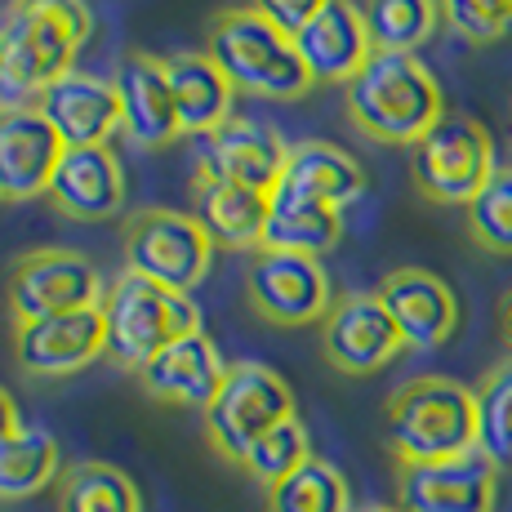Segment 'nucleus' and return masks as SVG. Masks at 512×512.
Returning a JSON list of instances; mask_svg holds the SVG:
<instances>
[{"label":"nucleus","mask_w":512,"mask_h":512,"mask_svg":"<svg viewBox=\"0 0 512 512\" xmlns=\"http://www.w3.org/2000/svg\"><path fill=\"white\" fill-rule=\"evenodd\" d=\"M116 94H121V130L130 134L134 147L152 152V147H170L183 134L179 107L170 94V76H165V58L156 54H125L112 76Z\"/></svg>","instance_id":"18"},{"label":"nucleus","mask_w":512,"mask_h":512,"mask_svg":"<svg viewBox=\"0 0 512 512\" xmlns=\"http://www.w3.org/2000/svg\"><path fill=\"white\" fill-rule=\"evenodd\" d=\"M499 330H504V343L512 348V290L504 294V303H499Z\"/></svg>","instance_id":"36"},{"label":"nucleus","mask_w":512,"mask_h":512,"mask_svg":"<svg viewBox=\"0 0 512 512\" xmlns=\"http://www.w3.org/2000/svg\"><path fill=\"white\" fill-rule=\"evenodd\" d=\"M58 512H143V495L130 472L103 459H81L58 477Z\"/></svg>","instance_id":"27"},{"label":"nucleus","mask_w":512,"mask_h":512,"mask_svg":"<svg viewBox=\"0 0 512 512\" xmlns=\"http://www.w3.org/2000/svg\"><path fill=\"white\" fill-rule=\"evenodd\" d=\"M308 459H312V437H308V428H303V419L294 415V419L277 423L268 437L254 441L250 455L241 459V468L250 481H259L263 490H272L277 481L290 477L294 468L308 464Z\"/></svg>","instance_id":"32"},{"label":"nucleus","mask_w":512,"mask_h":512,"mask_svg":"<svg viewBox=\"0 0 512 512\" xmlns=\"http://www.w3.org/2000/svg\"><path fill=\"white\" fill-rule=\"evenodd\" d=\"M357 9L370 27L374 54H419L441 23L437 0H357Z\"/></svg>","instance_id":"28"},{"label":"nucleus","mask_w":512,"mask_h":512,"mask_svg":"<svg viewBox=\"0 0 512 512\" xmlns=\"http://www.w3.org/2000/svg\"><path fill=\"white\" fill-rule=\"evenodd\" d=\"M388 308V317L397 321L406 348L432 352L446 348L459 330V299L437 272L428 268H392L374 290Z\"/></svg>","instance_id":"14"},{"label":"nucleus","mask_w":512,"mask_h":512,"mask_svg":"<svg viewBox=\"0 0 512 512\" xmlns=\"http://www.w3.org/2000/svg\"><path fill=\"white\" fill-rule=\"evenodd\" d=\"M90 32L85 0H9L0 18V107H36L76 67Z\"/></svg>","instance_id":"1"},{"label":"nucleus","mask_w":512,"mask_h":512,"mask_svg":"<svg viewBox=\"0 0 512 512\" xmlns=\"http://www.w3.org/2000/svg\"><path fill=\"white\" fill-rule=\"evenodd\" d=\"M125 268L139 277L165 285V290L192 294L214 268V236L201 228L196 214L143 205L121 228Z\"/></svg>","instance_id":"6"},{"label":"nucleus","mask_w":512,"mask_h":512,"mask_svg":"<svg viewBox=\"0 0 512 512\" xmlns=\"http://www.w3.org/2000/svg\"><path fill=\"white\" fill-rule=\"evenodd\" d=\"M49 201L58 214L81 223H103L125 210V165L112 147H67L49 179Z\"/></svg>","instance_id":"19"},{"label":"nucleus","mask_w":512,"mask_h":512,"mask_svg":"<svg viewBox=\"0 0 512 512\" xmlns=\"http://www.w3.org/2000/svg\"><path fill=\"white\" fill-rule=\"evenodd\" d=\"M165 76H170V94L174 107H179V125L183 134H201L210 139L219 125L232 121V103L236 90L223 76V67L214 63L205 49H183V54L165 58Z\"/></svg>","instance_id":"23"},{"label":"nucleus","mask_w":512,"mask_h":512,"mask_svg":"<svg viewBox=\"0 0 512 512\" xmlns=\"http://www.w3.org/2000/svg\"><path fill=\"white\" fill-rule=\"evenodd\" d=\"M495 170V139L477 116L464 112H446L410 147V179L432 205H468Z\"/></svg>","instance_id":"8"},{"label":"nucleus","mask_w":512,"mask_h":512,"mask_svg":"<svg viewBox=\"0 0 512 512\" xmlns=\"http://www.w3.org/2000/svg\"><path fill=\"white\" fill-rule=\"evenodd\" d=\"M263 512H352L348 477L321 455H312L303 468H294L290 477L268 490Z\"/></svg>","instance_id":"29"},{"label":"nucleus","mask_w":512,"mask_h":512,"mask_svg":"<svg viewBox=\"0 0 512 512\" xmlns=\"http://www.w3.org/2000/svg\"><path fill=\"white\" fill-rule=\"evenodd\" d=\"M499 464L486 450H468L432 464H397L401 512H495Z\"/></svg>","instance_id":"13"},{"label":"nucleus","mask_w":512,"mask_h":512,"mask_svg":"<svg viewBox=\"0 0 512 512\" xmlns=\"http://www.w3.org/2000/svg\"><path fill=\"white\" fill-rule=\"evenodd\" d=\"M477 397V450H486L499 468L512 464V357L481 374Z\"/></svg>","instance_id":"31"},{"label":"nucleus","mask_w":512,"mask_h":512,"mask_svg":"<svg viewBox=\"0 0 512 512\" xmlns=\"http://www.w3.org/2000/svg\"><path fill=\"white\" fill-rule=\"evenodd\" d=\"M103 321H107V357L121 370L139 374L161 348L174 339L201 330L192 294L165 290V285L121 268L103 294Z\"/></svg>","instance_id":"5"},{"label":"nucleus","mask_w":512,"mask_h":512,"mask_svg":"<svg viewBox=\"0 0 512 512\" xmlns=\"http://www.w3.org/2000/svg\"><path fill=\"white\" fill-rule=\"evenodd\" d=\"M343 236V210H334L326 201L294 192L290 183H281L268 196V223H263V250H290V254H312L321 259L334 250Z\"/></svg>","instance_id":"24"},{"label":"nucleus","mask_w":512,"mask_h":512,"mask_svg":"<svg viewBox=\"0 0 512 512\" xmlns=\"http://www.w3.org/2000/svg\"><path fill=\"white\" fill-rule=\"evenodd\" d=\"M294 49L317 85H348L374 58L370 27L357 0H326V9L294 36Z\"/></svg>","instance_id":"20"},{"label":"nucleus","mask_w":512,"mask_h":512,"mask_svg":"<svg viewBox=\"0 0 512 512\" xmlns=\"http://www.w3.org/2000/svg\"><path fill=\"white\" fill-rule=\"evenodd\" d=\"M103 294L107 285L94 263L81 250H63V245L18 254L5 272L9 321H41V317H58V312L98 308Z\"/></svg>","instance_id":"9"},{"label":"nucleus","mask_w":512,"mask_h":512,"mask_svg":"<svg viewBox=\"0 0 512 512\" xmlns=\"http://www.w3.org/2000/svg\"><path fill=\"white\" fill-rule=\"evenodd\" d=\"M205 54L223 67L236 94L272 98V103H299L312 90V72L303 67L294 36L272 27L250 5L214 9L205 23Z\"/></svg>","instance_id":"4"},{"label":"nucleus","mask_w":512,"mask_h":512,"mask_svg":"<svg viewBox=\"0 0 512 512\" xmlns=\"http://www.w3.org/2000/svg\"><path fill=\"white\" fill-rule=\"evenodd\" d=\"M192 205L201 228L214 236V245L228 250H259L263 245V223H268V196L250 192V187L223 179L210 165H196L192 174Z\"/></svg>","instance_id":"22"},{"label":"nucleus","mask_w":512,"mask_h":512,"mask_svg":"<svg viewBox=\"0 0 512 512\" xmlns=\"http://www.w3.org/2000/svg\"><path fill=\"white\" fill-rule=\"evenodd\" d=\"M134 379L161 406H183V410H201L205 415L210 401L219 397L223 379H228V361L219 357L210 334L196 330L187 339H174L170 348H161Z\"/></svg>","instance_id":"16"},{"label":"nucleus","mask_w":512,"mask_h":512,"mask_svg":"<svg viewBox=\"0 0 512 512\" xmlns=\"http://www.w3.org/2000/svg\"><path fill=\"white\" fill-rule=\"evenodd\" d=\"M245 303L259 321L281 330L312 326L326 321L334 294L321 259L312 254H290V250H254L250 268H245Z\"/></svg>","instance_id":"10"},{"label":"nucleus","mask_w":512,"mask_h":512,"mask_svg":"<svg viewBox=\"0 0 512 512\" xmlns=\"http://www.w3.org/2000/svg\"><path fill=\"white\" fill-rule=\"evenodd\" d=\"M23 428V415H18V401L9 397L5 388H0V437H9V432Z\"/></svg>","instance_id":"35"},{"label":"nucleus","mask_w":512,"mask_h":512,"mask_svg":"<svg viewBox=\"0 0 512 512\" xmlns=\"http://www.w3.org/2000/svg\"><path fill=\"white\" fill-rule=\"evenodd\" d=\"M401 352H406V339L379 294L352 290L330 303L326 321H321V357L330 361V370L366 379V374L392 366Z\"/></svg>","instance_id":"11"},{"label":"nucleus","mask_w":512,"mask_h":512,"mask_svg":"<svg viewBox=\"0 0 512 512\" xmlns=\"http://www.w3.org/2000/svg\"><path fill=\"white\" fill-rule=\"evenodd\" d=\"M285 156H290V147H285V139L272 125L254 121V116H232L228 125H219V130L205 139L201 161L210 165V170H219L223 179L272 196L285 179Z\"/></svg>","instance_id":"21"},{"label":"nucleus","mask_w":512,"mask_h":512,"mask_svg":"<svg viewBox=\"0 0 512 512\" xmlns=\"http://www.w3.org/2000/svg\"><path fill=\"white\" fill-rule=\"evenodd\" d=\"M250 9L268 18L272 27H281L285 36H299L326 9V0H250Z\"/></svg>","instance_id":"34"},{"label":"nucleus","mask_w":512,"mask_h":512,"mask_svg":"<svg viewBox=\"0 0 512 512\" xmlns=\"http://www.w3.org/2000/svg\"><path fill=\"white\" fill-rule=\"evenodd\" d=\"M464 223L477 250L512 259V165H499L486 187L464 205Z\"/></svg>","instance_id":"30"},{"label":"nucleus","mask_w":512,"mask_h":512,"mask_svg":"<svg viewBox=\"0 0 512 512\" xmlns=\"http://www.w3.org/2000/svg\"><path fill=\"white\" fill-rule=\"evenodd\" d=\"M383 441L397 464H432L477 450V397L446 374H415L383 406Z\"/></svg>","instance_id":"3"},{"label":"nucleus","mask_w":512,"mask_h":512,"mask_svg":"<svg viewBox=\"0 0 512 512\" xmlns=\"http://www.w3.org/2000/svg\"><path fill=\"white\" fill-rule=\"evenodd\" d=\"M294 419V392L272 366L263 361H232L219 397L205 410V446L223 464H236L250 455L259 437H268L277 423Z\"/></svg>","instance_id":"7"},{"label":"nucleus","mask_w":512,"mask_h":512,"mask_svg":"<svg viewBox=\"0 0 512 512\" xmlns=\"http://www.w3.org/2000/svg\"><path fill=\"white\" fill-rule=\"evenodd\" d=\"M352 512H401L397 504H361V508H352Z\"/></svg>","instance_id":"37"},{"label":"nucleus","mask_w":512,"mask_h":512,"mask_svg":"<svg viewBox=\"0 0 512 512\" xmlns=\"http://www.w3.org/2000/svg\"><path fill=\"white\" fill-rule=\"evenodd\" d=\"M36 107L58 130L63 147H107V139L121 130V94H116V85L94 72H81V67L58 76L36 98Z\"/></svg>","instance_id":"17"},{"label":"nucleus","mask_w":512,"mask_h":512,"mask_svg":"<svg viewBox=\"0 0 512 512\" xmlns=\"http://www.w3.org/2000/svg\"><path fill=\"white\" fill-rule=\"evenodd\" d=\"M63 152L67 147L41 107H0V201L49 196Z\"/></svg>","instance_id":"15"},{"label":"nucleus","mask_w":512,"mask_h":512,"mask_svg":"<svg viewBox=\"0 0 512 512\" xmlns=\"http://www.w3.org/2000/svg\"><path fill=\"white\" fill-rule=\"evenodd\" d=\"M107 357L103 303L81 312H58L41 321H14V366L36 383L67 379Z\"/></svg>","instance_id":"12"},{"label":"nucleus","mask_w":512,"mask_h":512,"mask_svg":"<svg viewBox=\"0 0 512 512\" xmlns=\"http://www.w3.org/2000/svg\"><path fill=\"white\" fill-rule=\"evenodd\" d=\"M63 477V455L58 441L45 428H18L0 437V504H18L49 490Z\"/></svg>","instance_id":"26"},{"label":"nucleus","mask_w":512,"mask_h":512,"mask_svg":"<svg viewBox=\"0 0 512 512\" xmlns=\"http://www.w3.org/2000/svg\"><path fill=\"white\" fill-rule=\"evenodd\" d=\"M343 112L352 130L374 143L415 147L446 116V98L419 54H374L348 81Z\"/></svg>","instance_id":"2"},{"label":"nucleus","mask_w":512,"mask_h":512,"mask_svg":"<svg viewBox=\"0 0 512 512\" xmlns=\"http://www.w3.org/2000/svg\"><path fill=\"white\" fill-rule=\"evenodd\" d=\"M294 192L312 196V201H326L334 210H348L352 201H361L366 192V170L352 152L334 143H321V139H308V143H294L290 156H285V179Z\"/></svg>","instance_id":"25"},{"label":"nucleus","mask_w":512,"mask_h":512,"mask_svg":"<svg viewBox=\"0 0 512 512\" xmlns=\"http://www.w3.org/2000/svg\"><path fill=\"white\" fill-rule=\"evenodd\" d=\"M441 18L468 45H504L512 41V0H437Z\"/></svg>","instance_id":"33"}]
</instances>
